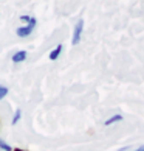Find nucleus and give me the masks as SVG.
<instances>
[{"mask_svg": "<svg viewBox=\"0 0 144 151\" xmlns=\"http://www.w3.org/2000/svg\"><path fill=\"white\" fill-rule=\"evenodd\" d=\"M20 117H22V111H20V109H16L14 117H13V125H16V123L20 120Z\"/></svg>", "mask_w": 144, "mask_h": 151, "instance_id": "obj_6", "label": "nucleus"}, {"mask_svg": "<svg viewBox=\"0 0 144 151\" xmlns=\"http://www.w3.org/2000/svg\"><path fill=\"white\" fill-rule=\"evenodd\" d=\"M135 151H144V145H141V147H140V148H136Z\"/></svg>", "mask_w": 144, "mask_h": 151, "instance_id": "obj_10", "label": "nucleus"}, {"mask_svg": "<svg viewBox=\"0 0 144 151\" xmlns=\"http://www.w3.org/2000/svg\"><path fill=\"white\" fill-rule=\"evenodd\" d=\"M13 151H25V150H20V148H16V150H13Z\"/></svg>", "mask_w": 144, "mask_h": 151, "instance_id": "obj_11", "label": "nucleus"}, {"mask_svg": "<svg viewBox=\"0 0 144 151\" xmlns=\"http://www.w3.org/2000/svg\"><path fill=\"white\" fill-rule=\"evenodd\" d=\"M36 24H37V20H36L34 17H31L30 22H28V25L17 28V31H16V33H17V36H19V37H26V36H30L31 33H33V30L36 28Z\"/></svg>", "mask_w": 144, "mask_h": 151, "instance_id": "obj_1", "label": "nucleus"}, {"mask_svg": "<svg viewBox=\"0 0 144 151\" xmlns=\"http://www.w3.org/2000/svg\"><path fill=\"white\" fill-rule=\"evenodd\" d=\"M60 53H62V44H57V45L54 47L53 52L50 53V59H51V61H56V59L60 56Z\"/></svg>", "mask_w": 144, "mask_h": 151, "instance_id": "obj_4", "label": "nucleus"}, {"mask_svg": "<svg viewBox=\"0 0 144 151\" xmlns=\"http://www.w3.org/2000/svg\"><path fill=\"white\" fill-rule=\"evenodd\" d=\"M8 95V87H5V86H0V100L5 98Z\"/></svg>", "mask_w": 144, "mask_h": 151, "instance_id": "obj_8", "label": "nucleus"}, {"mask_svg": "<svg viewBox=\"0 0 144 151\" xmlns=\"http://www.w3.org/2000/svg\"><path fill=\"white\" fill-rule=\"evenodd\" d=\"M121 120H123V115H121V114H116V115L110 117L109 120H106V122H104V125H106V126H109V125H112V123H118V122H121Z\"/></svg>", "mask_w": 144, "mask_h": 151, "instance_id": "obj_5", "label": "nucleus"}, {"mask_svg": "<svg viewBox=\"0 0 144 151\" xmlns=\"http://www.w3.org/2000/svg\"><path fill=\"white\" fill-rule=\"evenodd\" d=\"M82 30H84V20L79 19L77 24L74 25V31H73V39H71V44L77 45L81 42V36H82Z\"/></svg>", "mask_w": 144, "mask_h": 151, "instance_id": "obj_2", "label": "nucleus"}, {"mask_svg": "<svg viewBox=\"0 0 144 151\" xmlns=\"http://www.w3.org/2000/svg\"><path fill=\"white\" fill-rule=\"evenodd\" d=\"M30 19H31V17H28V16H22V17H20V20H22V22H26V24L30 22Z\"/></svg>", "mask_w": 144, "mask_h": 151, "instance_id": "obj_9", "label": "nucleus"}, {"mask_svg": "<svg viewBox=\"0 0 144 151\" xmlns=\"http://www.w3.org/2000/svg\"><path fill=\"white\" fill-rule=\"evenodd\" d=\"M0 148H2V150H5V151H13V148H11V147H9V145H8L6 142H3L2 139H0Z\"/></svg>", "mask_w": 144, "mask_h": 151, "instance_id": "obj_7", "label": "nucleus"}, {"mask_svg": "<svg viewBox=\"0 0 144 151\" xmlns=\"http://www.w3.org/2000/svg\"><path fill=\"white\" fill-rule=\"evenodd\" d=\"M25 58H26V52L25 50H19L17 53L13 55V63L19 64V63H22V61H25Z\"/></svg>", "mask_w": 144, "mask_h": 151, "instance_id": "obj_3", "label": "nucleus"}]
</instances>
